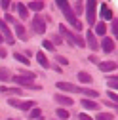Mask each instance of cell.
I'll list each match as a JSON object with an SVG mask.
<instances>
[{"instance_id":"obj_21","label":"cell","mask_w":118,"mask_h":120,"mask_svg":"<svg viewBox=\"0 0 118 120\" xmlns=\"http://www.w3.org/2000/svg\"><path fill=\"white\" fill-rule=\"evenodd\" d=\"M13 57H15L19 63H23L25 67H29V63H31V61H29V57H27V55H23V53H13Z\"/></svg>"},{"instance_id":"obj_17","label":"cell","mask_w":118,"mask_h":120,"mask_svg":"<svg viewBox=\"0 0 118 120\" xmlns=\"http://www.w3.org/2000/svg\"><path fill=\"white\" fill-rule=\"evenodd\" d=\"M78 80H80L82 84H92V80H93V78H92V74H88V72H84V71H82V72H78Z\"/></svg>"},{"instance_id":"obj_15","label":"cell","mask_w":118,"mask_h":120,"mask_svg":"<svg viewBox=\"0 0 118 120\" xmlns=\"http://www.w3.org/2000/svg\"><path fill=\"white\" fill-rule=\"evenodd\" d=\"M15 33H17V36L21 38V40H29V36H27V31H25V27L23 25H15Z\"/></svg>"},{"instance_id":"obj_33","label":"cell","mask_w":118,"mask_h":120,"mask_svg":"<svg viewBox=\"0 0 118 120\" xmlns=\"http://www.w3.org/2000/svg\"><path fill=\"white\" fill-rule=\"evenodd\" d=\"M19 103L21 101H17V99H8V105H11V107H17L19 109Z\"/></svg>"},{"instance_id":"obj_22","label":"cell","mask_w":118,"mask_h":120,"mask_svg":"<svg viewBox=\"0 0 118 120\" xmlns=\"http://www.w3.org/2000/svg\"><path fill=\"white\" fill-rule=\"evenodd\" d=\"M17 11H19V15H21L23 19H27V17H29V10H27V6H25V4H17Z\"/></svg>"},{"instance_id":"obj_26","label":"cell","mask_w":118,"mask_h":120,"mask_svg":"<svg viewBox=\"0 0 118 120\" xmlns=\"http://www.w3.org/2000/svg\"><path fill=\"white\" fill-rule=\"evenodd\" d=\"M105 31H107V27L103 25V23H97V27H95V33H93V34H101V36H103V34H105Z\"/></svg>"},{"instance_id":"obj_23","label":"cell","mask_w":118,"mask_h":120,"mask_svg":"<svg viewBox=\"0 0 118 120\" xmlns=\"http://www.w3.org/2000/svg\"><path fill=\"white\" fill-rule=\"evenodd\" d=\"M40 114H42V111H40L38 107H33L31 112H29V118H31V120H36V118H40Z\"/></svg>"},{"instance_id":"obj_19","label":"cell","mask_w":118,"mask_h":120,"mask_svg":"<svg viewBox=\"0 0 118 120\" xmlns=\"http://www.w3.org/2000/svg\"><path fill=\"white\" fill-rule=\"evenodd\" d=\"M27 10L40 11V10H44V2H29V4H27Z\"/></svg>"},{"instance_id":"obj_32","label":"cell","mask_w":118,"mask_h":120,"mask_svg":"<svg viewBox=\"0 0 118 120\" xmlns=\"http://www.w3.org/2000/svg\"><path fill=\"white\" fill-rule=\"evenodd\" d=\"M74 6H76V8H74V11H76V13H82V11H84V8H82L84 4H82V2H76ZM74 11H72V13H74Z\"/></svg>"},{"instance_id":"obj_11","label":"cell","mask_w":118,"mask_h":120,"mask_svg":"<svg viewBox=\"0 0 118 120\" xmlns=\"http://www.w3.org/2000/svg\"><path fill=\"white\" fill-rule=\"evenodd\" d=\"M101 48L105 50V53H111L114 50V40L112 38H103L101 40Z\"/></svg>"},{"instance_id":"obj_37","label":"cell","mask_w":118,"mask_h":120,"mask_svg":"<svg viewBox=\"0 0 118 120\" xmlns=\"http://www.w3.org/2000/svg\"><path fill=\"white\" fill-rule=\"evenodd\" d=\"M109 97H111V99H114V103H116V99H118V95H116V92H109Z\"/></svg>"},{"instance_id":"obj_30","label":"cell","mask_w":118,"mask_h":120,"mask_svg":"<svg viewBox=\"0 0 118 120\" xmlns=\"http://www.w3.org/2000/svg\"><path fill=\"white\" fill-rule=\"evenodd\" d=\"M55 4H57L59 8H61V10H67V8H70V6H69V2H65V0H57Z\"/></svg>"},{"instance_id":"obj_12","label":"cell","mask_w":118,"mask_h":120,"mask_svg":"<svg viewBox=\"0 0 118 120\" xmlns=\"http://www.w3.org/2000/svg\"><path fill=\"white\" fill-rule=\"evenodd\" d=\"M80 105H82L84 109H88V111H97V109H99V105H97L95 101H92V99H82Z\"/></svg>"},{"instance_id":"obj_16","label":"cell","mask_w":118,"mask_h":120,"mask_svg":"<svg viewBox=\"0 0 118 120\" xmlns=\"http://www.w3.org/2000/svg\"><path fill=\"white\" fill-rule=\"evenodd\" d=\"M36 59H38V63H40L44 69H50V61L46 59V55H44L42 52H38V53H36Z\"/></svg>"},{"instance_id":"obj_3","label":"cell","mask_w":118,"mask_h":120,"mask_svg":"<svg viewBox=\"0 0 118 120\" xmlns=\"http://www.w3.org/2000/svg\"><path fill=\"white\" fill-rule=\"evenodd\" d=\"M11 82H15L19 88H29V90H40V86L33 84V80H29V78H23V76H11L10 78Z\"/></svg>"},{"instance_id":"obj_4","label":"cell","mask_w":118,"mask_h":120,"mask_svg":"<svg viewBox=\"0 0 118 120\" xmlns=\"http://www.w3.org/2000/svg\"><path fill=\"white\" fill-rule=\"evenodd\" d=\"M63 13H65V17H67V21H69V25L72 27V29H76V31H80L82 29V23L78 21V17L72 13V10L70 8H67V10H63Z\"/></svg>"},{"instance_id":"obj_25","label":"cell","mask_w":118,"mask_h":120,"mask_svg":"<svg viewBox=\"0 0 118 120\" xmlns=\"http://www.w3.org/2000/svg\"><path fill=\"white\" fill-rule=\"evenodd\" d=\"M34 107V101H23V103H19V109L21 111H31Z\"/></svg>"},{"instance_id":"obj_1","label":"cell","mask_w":118,"mask_h":120,"mask_svg":"<svg viewBox=\"0 0 118 120\" xmlns=\"http://www.w3.org/2000/svg\"><path fill=\"white\" fill-rule=\"evenodd\" d=\"M59 31H61V34H63L65 38H69V42H70V44H74V46H78V48H84V46H86L84 38H82L80 34H76V33L69 31V29H67L65 25H61V27H59Z\"/></svg>"},{"instance_id":"obj_39","label":"cell","mask_w":118,"mask_h":120,"mask_svg":"<svg viewBox=\"0 0 118 120\" xmlns=\"http://www.w3.org/2000/svg\"><path fill=\"white\" fill-rule=\"evenodd\" d=\"M78 118H80V120H93V118H90V116H88V114H80Z\"/></svg>"},{"instance_id":"obj_8","label":"cell","mask_w":118,"mask_h":120,"mask_svg":"<svg viewBox=\"0 0 118 120\" xmlns=\"http://www.w3.org/2000/svg\"><path fill=\"white\" fill-rule=\"evenodd\" d=\"M84 42H86V44H88V46H90V48H92L93 52H97V50H99L97 38H95V34H93L92 31H88V33H86V40H84Z\"/></svg>"},{"instance_id":"obj_14","label":"cell","mask_w":118,"mask_h":120,"mask_svg":"<svg viewBox=\"0 0 118 120\" xmlns=\"http://www.w3.org/2000/svg\"><path fill=\"white\" fill-rule=\"evenodd\" d=\"M80 94L86 95V97H99V92H95V90H90V88H80Z\"/></svg>"},{"instance_id":"obj_41","label":"cell","mask_w":118,"mask_h":120,"mask_svg":"<svg viewBox=\"0 0 118 120\" xmlns=\"http://www.w3.org/2000/svg\"><path fill=\"white\" fill-rule=\"evenodd\" d=\"M2 8H4V10H8V8H10V0H8V2H2Z\"/></svg>"},{"instance_id":"obj_20","label":"cell","mask_w":118,"mask_h":120,"mask_svg":"<svg viewBox=\"0 0 118 120\" xmlns=\"http://www.w3.org/2000/svg\"><path fill=\"white\" fill-rule=\"evenodd\" d=\"M95 120H114V114L112 112H99V114H95Z\"/></svg>"},{"instance_id":"obj_28","label":"cell","mask_w":118,"mask_h":120,"mask_svg":"<svg viewBox=\"0 0 118 120\" xmlns=\"http://www.w3.org/2000/svg\"><path fill=\"white\" fill-rule=\"evenodd\" d=\"M42 44H44V48H46V50H48V52H55V46H53V44H52V42H50V40H44V42H42Z\"/></svg>"},{"instance_id":"obj_5","label":"cell","mask_w":118,"mask_h":120,"mask_svg":"<svg viewBox=\"0 0 118 120\" xmlns=\"http://www.w3.org/2000/svg\"><path fill=\"white\" fill-rule=\"evenodd\" d=\"M0 34H2V38L4 40H8V44H13V34H11V31H10V27L0 19Z\"/></svg>"},{"instance_id":"obj_7","label":"cell","mask_w":118,"mask_h":120,"mask_svg":"<svg viewBox=\"0 0 118 120\" xmlns=\"http://www.w3.org/2000/svg\"><path fill=\"white\" fill-rule=\"evenodd\" d=\"M33 31L38 33V34H44V31H46V21L36 15V17L33 19Z\"/></svg>"},{"instance_id":"obj_43","label":"cell","mask_w":118,"mask_h":120,"mask_svg":"<svg viewBox=\"0 0 118 120\" xmlns=\"http://www.w3.org/2000/svg\"><path fill=\"white\" fill-rule=\"evenodd\" d=\"M52 120H53V118H52Z\"/></svg>"},{"instance_id":"obj_38","label":"cell","mask_w":118,"mask_h":120,"mask_svg":"<svg viewBox=\"0 0 118 120\" xmlns=\"http://www.w3.org/2000/svg\"><path fill=\"white\" fill-rule=\"evenodd\" d=\"M0 57H8V52H6V48H0Z\"/></svg>"},{"instance_id":"obj_35","label":"cell","mask_w":118,"mask_h":120,"mask_svg":"<svg viewBox=\"0 0 118 120\" xmlns=\"http://www.w3.org/2000/svg\"><path fill=\"white\" fill-rule=\"evenodd\" d=\"M112 34H114V38H116V34H118V25H116V19L112 21Z\"/></svg>"},{"instance_id":"obj_36","label":"cell","mask_w":118,"mask_h":120,"mask_svg":"<svg viewBox=\"0 0 118 120\" xmlns=\"http://www.w3.org/2000/svg\"><path fill=\"white\" fill-rule=\"evenodd\" d=\"M52 38H53V42H55V44H61V42H63V40H61V36H59V34H53ZM53 42H52V44H53Z\"/></svg>"},{"instance_id":"obj_13","label":"cell","mask_w":118,"mask_h":120,"mask_svg":"<svg viewBox=\"0 0 118 120\" xmlns=\"http://www.w3.org/2000/svg\"><path fill=\"white\" fill-rule=\"evenodd\" d=\"M0 92L8 94V95H21V90L19 88H6V86H2V88H0Z\"/></svg>"},{"instance_id":"obj_18","label":"cell","mask_w":118,"mask_h":120,"mask_svg":"<svg viewBox=\"0 0 118 120\" xmlns=\"http://www.w3.org/2000/svg\"><path fill=\"white\" fill-rule=\"evenodd\" d=\"M11 78V74H10V71L6 69V67H0V80L2 82H8Z\"/></svg>"},{"instance_id":"obj_34","label":"cell","mask_w":118,"mask_h":120,"mask_svg":"<svg viewBox=\"0 0 118 120\" xmlns=\"http://www.w3.org/2000/svg\"><path fill=\"white\" fill-rule=\"evenodd\" d=\"M2 21H4V23H6V21H8V23H15V19H13V17L10 15V13H6V17H4Z\"/></svg>"},{"instance_id":"obj_31","label":"cell","mask_w":118,"mask_h":120,"mask_svg":"<svg viewBox=\"0 0 118 120\" xmlns=\"http://www.w3.org/2000/svg\"><path fill=\"white\" fill-rule=\"evenodd\" d=\"M109 86L116 90V86H118V78H116V76H111V78H109Z\"/></svg>"},{"instance_id":"obj_6","label":"cell","mask_w":118,"mask_h":120,"mask_svg":"<svg viewBox=\"0 0 118 120\" xmlns=\"http://www.w3.org/2000/svg\"><path fill=\"white\" fill-rule=\"evenodd\" d=\"M59 90H63V92H70V94H80V86H74L70 82H57L55 84Z\"/></svg>"},{"instance_id":"obj_27","label":"cell","mask_w":118,"mask_h":120,"mask_svg":"<svg viewBox=\"0 0 118 120\" xmlns=\"http://www.w3.org/2000/svg\"><path fill=\"white\" fill-rule=\"evenodd\" d=\"M103 17H105V19H112V11L107 6H103Z\"/></svg>"},{"instance_id":"obj_10","label":"cell","mask_w":118,"mask_h":120,"mask_svg":"<svg viewBox=\"0 0 118 120\" xmlns=\"http://www.w3.org/2000/svg\"><path fill=\"white\" fill-rule=\"evenodd\" d=\"M114 69H116V61H101L99 63V71H103V72H111Z\"/></svg>"},{"instance_id":"obj_9","label":"cell","mask_w":118,"mask_h":120,"mask_svg":"<svg viewBox=\"0 0 118 120\" xmlns=\"http://www.w3.org/2000/svg\"><path fill=\"white\" fill-rule=\"evenodd\" d=\"M53 99H55L59 105H63V107H70V105L74 103L69 95H63V94H55V95H53Z\"/></svg>"},{"instance_id":"obj_42","label":"cell","mask_w":118,"mask_h":120,"mask_svg":"<svg viewBox=\"0 0 118 120\" xmlns=\"http://www.w3.org/2000/svg\"><path fill=\"white\" fill-rule=\"evenodd\" d=\"M2 42H4V38H2V34H0V44H2Z\"/></svg>"},{"instance_id":"obj_29","label":"cell","mask_w":118,"mask_h":120,"mask_svg":"<svg viewBox=\"0 0 118 120\" xmlns=\"http://www.w3.org/2000/svg\"><path fill=\"white\" fill-rule=\"evenodd\" d=\"M55 59H57V63H61V65H69V59L63 57V55H59V53L55 55Z\"/></svg>"},{"instance_id":"obj_24","label":"cell","mask_w":118,"mask_h":120,"mask_svg":"<svg viewBox=\"0 0 118 120\" xmlns=\"http://www.w3.org/2000/svg\"><path fill=\"white\" fill-rule=\"evenodd\" d=\"M55 114L59 116V120H67V118H69V111H67V109H63V107H61V109H57V111H55Z\"/></svg>"},{"instance_id":"obj_40","label":"cell","mask_w":118,"mask_h":120,"mask_svg":"<svg viewBox=\"0 0 118 120\" xmlns=\"http://www.w3.org/2000/svg\"><path fill=\"white\" fill-rule=\"evenodd\" d=\"M53 71H55V72H63V69L59 67V65H55V67H53Z\"/></svg>"},{"instance_id":"obj_2","label":"cell","mask_w":118,"mask_h":120,"mask_svg":"<svg viewBox=\"0 0 118 120\" xmlns=\"http://www.w3.org/2000/svg\"><path fill=\"white\" fill-rule=\"evenodd\" d=\"M95 6H97L95 0H88L86 2V21L90 25L95 23Z\"/></svg>"}]
</instances>
